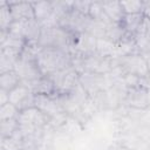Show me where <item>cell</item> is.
Returning a JSON list of instances; mask_svg holds the SVG:
<instances>
[{
	"label": "cell",
	"instance_id": "1",
	"mask_svg": "<svg viewBox=\"0 0 150 150\" xmlns=\"http://www.w3.org/2000/svg\"><path fill=\"white\" fill-rule=\"evenodd\" d=\"M38 67L43 76L52 75L71 66V54L60 48H40L35 56Z\"/></svg>",
	"mask_w": 150,
	"mask_h": 150
},
{
	"label": "cell",
	"instance_id": "2",
	"mask_svg": "<svg viewBox=\"0 0 150 150\" xmlns=\"http://www.w3.org/2000/svg\"><path fill=\"white\" fill-rule=\"evenodd\" d=\"M79 34L68 32L60 26L42 27L41 35L38 41L39 48H60L70 53Z\"/></svg>",
	"mask_w": 150,
	"mask_h": 150
},
{
	"label": "cell",
	"instance_id": "3",
	"mask_svg": "<svg viewBox=\"0 0 150 150\" xmlns=\"http://www.w3.org/2000/svg\"><path fill=\"white\" fill-rule=\"evenodd\" d=\"M19 131L22 134L23 138L35 135L41 131L43 127L49 123V118L36 107H29L20 111L18 116Z\"/></svg>",
	"mask_w": 150,
	"mask_h": 150
},
{
	"label": "cell",
	"instance_id": "4",
	"mask_svg": "<svg viewBox=\"0 0 150 150\" xmlns=\"http://www.w3.org/2000/svg\"><path fill=\"white\" fill-rule=\"evenodd\" d=\"M48 77L52 80L57 95L69 94L80 83V74L73 66H69L60 71L48 75Z\"/></svg>",
	"mask_w": 150,
	"mask_h": 150
},
{
	"label": "cell",
	"instance_id": "5",
	"mask_svg": "<svg viewBox=\"0 0 150 150\" xmlns=\"http://www.w3.org/2000/svg\"><path fill=\"white\" fill-rule=\"evenodd\" d=\"M117 66L121 68L123 75L131 74L139 79H146L149 76V70L146 62L142 53L129 54L117 59Z\"/></svg>",
	"mask_w": 150,
	"mask_h": 150
},
{
	"label": "cell",
	"instance_id": "6",
	"mask_svg": "<svg viewBox=\"0 0 150 150\" xmlns=\"http://www.w3.org/2000/svg\"><path fill=\"white\" fill-rule=\"evenodd\" d=\"M108 75L109 74L102 75V74L84 71V73L80 74V84L87 91L89 97H91L100 91H104V90L109 89L105 86L108 83Z\"/></svg>",
	"mask_w": 150,
	"mask_h": 150
},
{
	"label": "cell",
	"instance_id": "7",
	"mask_svg": "<svg viewBox=\"0 0 150 150\" xmlns=\"http://www.w3.org/2000/svg\"><path fill=\"white\" fill-rule=\"evenodd\" d=\"M34 107L41 110L49 120L62 114H67L59 100V95L47 96V95H35L34 97ZM49 124V123H48Z\"/></svg>",
	"mask_w": 150,
	"mask_h": 150
},
{
	"label": "cell",
	"instance_id": "8",
	"mask_svg": "<svg viewBox=\"0 0 150 150\" xmlns=\"http://www.w3.org/2000/svg\"><path fill=\"white\" fill-rule=\"evenodd\" d=\"M34 97L35 95L30 91L28 86L22 82L9 91V103L14 104L20 111L29 107H34Z\"/></svg>",
	"mask_w": 150,
	"mask_h": 150
},
{
	"label": "cell",
	"instance_id": "9",
	"mask_svg": "<svg viewBox=\"0 0 150 150\" xmlns=\"http://www.w3.org/2000/svg\"><path fill=\"white\" fill-rule=\"evenodd\" d=\"M124 102L136 109H145L150 105V97H149V89L144 88L143 86H137L132 88H128Z\"/></svg>",
	"mask_w": 150,
	"mask_h": 150
},
{
	"label": "cell",
	"instance_id": "10",
	"mask_svg": "<svg viewBox=\"0 0 150 150\" xmlns=\"http://www.w3.org/2000/svg\"><path fill=\"white\" fill-rule=\"evenodd\" d=\"M8 6L14 21L25 22V21L35 19L32 2L15 1V2H8Z\"/></svg>",
	"mask_w": 150,
	"mask_h": 150
},
{
	"label": "cell",
	"instance_id": "11",
	"mask_svg": "<svg viewBox=\"0 0 150 150\" xmlns=\"http://www.w3.org/2000/svg\"><path fill=\"white\" fill-rule=\"evenodd\" d=\"M42 25L36 19L21 22V36L28 45H38Z\"/></svg>",
	"mask_w": 150,
	"mask_h": 150
},
{
	"label": "cell",
	"instance_id": "12",
	"mask_svg": "<svg viewBox=\"0 0 150 150\" xmlns=\"http://www.w3.org/2000/svg\"><path fill=\"white\" fill-rule=\"evenodd\" d=\"M25 84L28 86V88L30 89V91L34 95H47V96L57 95L55 87L48 76H41L38 80H34V81L25 83Z\"/></svg>",
	"mask_w": 150,
	"mask_h": 150
},
{
	"label": "cell",
	"instance_id": "13",
	"mask_svg": "<svg viewBox=\"0 0 150 150\" xmlns=\"http://www.w3.org/2000/svg\"><path fill=\"white\" fill-rule=\"evenodd\" d=\"M103 11L108 19L114 23H121L124 12L121 6V1H103L102 2Z\"/></svg>",
	"mask_w": 150,
	"mask_h": 150
},
{
	"label": "cell",
	"instance_id": "14",
	"mask_svg": "<svg viewBox=\"0 0 150 150\" xmlns=\"http://www.w3.org/2000/svg\"><path fill=\"white\" fill-rule=\"evenodd\" d=\"M33 9H34V15L35 19L40 22L43 23L47 21L53 12H54V4L53 1H39V2H32Z\"/></svg>",
	"mask_w": 150,
	"mask_h": 150
},
{
	"label": "cell",
	"instance_id": "15",
	"mask_svg": "<svg viewBox=\"0 0 150 150\" xmlns=\"http://www.w3.org/2000/svg\"><path fill=\"white\" fill-rule=\"evenodd\" d=\"M142 20H143V14L142 13H138V14H124V16H123V19H122L120 25L125 30V33H128L130 35H135V33L138 29Z\"/></svg>",
	"mask_w": 150,
	"mask_h": 150
},
{
	"label": "cell",
	"instance_id": "16",
	"mask_svg": "<svg viewBox=\"0 0 150 150\" xmlns=\"http://www.w3.org/2000/svg\"><path fill=\"white\" fill-rule=\"evenodd\" d=\"M20 83H21V79L14 70L0 74V87H1V89L6 90L8 93L11 90H13L14 88H16Z\"/></svg>",
	"mask_w": 150,
	"mask_h": 150
},
{
	"label": "cell",
	"instance_id": "17",
	"mask_svg": "<svg viewBox=\"0 0 150 150\" xmlns=\"http://www.w3.org/2000/svg\"><path fill=\"white\" fill-rule=\"evenodd\" d=\"M13 22H14V20H13V16L11 14L8 2H6V1L1 2V5H0V28H1V32H7Z\"/></svg>",
	"mask_w": 150,
	"mask_h": 150
},
{
	"label": "cell",
	"instance_id": "18",
	"mask_svg": "<svg viewBox=\"0 0 150 150\" xmlns=\"http://www.w3.org/2000/svg\"><path fill=\"white\" fill-rule=\"evenodd\" d=\"M18 130H19L18 118H15V120H7V121H0L1 138L12 137Z\"/></svg>",
	"mask_w": 150,
	"mask_h": 150
},
{
	"label": "cell",
	"instance_id": "19",
	"mask_svg": "<svg viewBox=\"0 0 150 150\" xmlns=\"http://www.w3.org/2000/svg\"><path fill=\"white\" fill-rule=\"evenodd\" d=\"M20 114V110L12 103H6L0 107V121H7V120H15L18 118Z\"/></svg>",
	"mask_w": 150,
	"mask_h": 150
},
{
	"label": "cell",
	"instance_id": "20",
	"mask_svg": "<svg viewBox=\"0 0 150 150\" xmlns=\"http://www.w3.org/2000/svg\"><path fill=\"white\" fill-rule=\"evenodd\" d=\"M144 1L138 0H129V1H121V6L123 8L124 14H138L142 13Z\"/></svg>",
	"mask_w": 150,
	"mask_h": 150
},
{
	"label": "cell",
	"instance_id": "21",
	"mask_svg": "<svg viewBox=\"0 0 150 150\" xmlns=\"http://www.w3.org/2000/svg\"><path fill=\"white\" fill-rule=\"evenodd\" d=\"M18 59L19 57H14V56L0 53V74L14 70V67H15Z\"/></svg>",
	"mask_w": 150,
	"mask_h": 150
},
{
	"label": "cell",
	"instance_id": "22",
	"mask_svg": "<svg viewBox=\"0 0 150 150\" xmlns=\"http://www.w3.org/2000/svg\"><path fill=\"white\" fill-rule=\"evenodd\" d=\"M8 102H9V93L4 89H0V107Z\"/></svg>",
	"mask_w": 150,
	"mask_h": 150
},
{
	"label": "cell",
	"instance_id": "23",
	"mask_svg": "<svg viewBox=\"0 0 150 150\" xmlns=\"http://www.w3.org/2000/svg\"><path fill=\"white\" fill-rule=\"evenodd\" d=\"M142 14L144 18L150 20V1H144L143 4V9H142Z\"/></svg>",
	"mask_w": 150,
	"mask_h": 150
}]
</instances>
